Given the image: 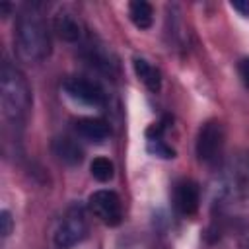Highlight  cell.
<instances>
[{
  "instance_id": "obj_1",
  "label": "cell",
  "mask_w": 249,
  "mask_h": 249,
  "mask_svg": "<svg viewBox=\"0 0 249 249\" xmlns=\"http://www.w3.org/2000/svg\"><path fill=\"white\" fill-rule=\"evenodd\" d=\"M14 47L18 56L25 62H39L51 53V39L47 31V23L39 12V8L25 6L18 19L14 31Z\"/></svg>"
},
{
  "instance_id": "obj_2",
  "label": "cell",
  "mask_w": 249,
  "mask_h": 249,
  "mask_svg": "<svg viewBox=\"0 0 249 249\" xmlns=\"http://www.w3.org/2000/svg\"><path fill=\"white\" fill-rule=\"evenodd\" d=\"M0 105L8 121H25L31 109V89L23 72L10 60L2 62L0 68Z\"/></svg>"
},
{
  "instance_id": "obj_3",
  "label": "cell",
  "mask_w": 249,
  "mask_h": 249,
  "mask_svg": "<svg viewBox=\"0 0 249 249\" xmlns=\"http://www.w3.org/2000/svg\"><path fill=\"white\" fill-rule=\"evenodd\" d=\"M86 233H88V220H86L84 208L72 206L66 210L62 220L58 222L53 239L58 249H70V247L78 245L86 237Z\"/></svg>"
},
{
  "instance_id": "obj_4",
  "label": "cell",
  "mask_w": 249,
  "mask_h": 249,
  "mask_svg": "<svg viewBox=\"0 0 249 249\" xmlns=\"http://www.w3.org/2000/svg\"><path fill=\"white\" fill-rule=\"evenodd\" d=\"M88 206L105 226H119L123 220V204L115 191L101 189L91 193L88 198Z\"/></svg>"
},
{
  "instance_id": "obj_5",
  "label": "cell",
  "mask_w": 249,
  "mask_h": 249,
  "mask_svg": "<svg viewBox=\"0 0 249 249\" xmlns=\"http://www.w3.org/2000/svg\"><path fill=\"white\" fill-rule=\"evenodd\" d=\"M224 126L218 121H208L200 126L196 136V156L204 163H212L224 148Z\"/></svg>"
},
{
  "instance_id": "obj_6",
  "label": "cell",
  "mask_w": 249,
  "mask_h": 249,
  "mask_svg": "<svg viewBox=\"0 0 249 249\" xmlns=\"http://www.w3.org/2000/svg\"><path fill=\"white\" fill-rule=\"evenodd\" d=\"M64 91L72 99H76L84 105H101L105 101L103 89L95 82H91L88 78H80V76L66 78L64 80Z\"/></svg>"
},
{
  "instance_id": "obj_7",
  "label": "cell",
  "mask_w": 249,
  "mask_h": 249,
  "mask_svg": "<svg viewBox=\"0 0 249 249\" xmlns=\"http://www.w3.org/2000/svg\"><path fill=\"white\" fill-rule=\"evenodd\" d=\"M173 200H175V208L181 216H195L198 210V202H200V191L198 185L191 179H183L175 185V193H173Z\"/></svg>"
},
{
  "instance_id": "obj_8",
  "label": "cell",
  "mask_w": 249,
  "mask_h": 249,
  "mask_svg": "<svg viewBox=\"0 0 249 249\" xmlns=\"http://www.w3.org/2000/svg\"><path fill=\"white\" fill-rule=\"evenodd\" d=\"M53 31L62 39V41H68V43H76L80 37H82V23L80 19L72 14V12H58L54 18H53Z\"/></svg>"
},
{
  "instance_id": "obj_9",
  "label": "cell",
  "mask_w": 249,
  "mask_h": 249,
  "mask_svg": "<svg viewBox=\"0 0 249 249\" xmlns=\"http://www.w3.org/2000/svg\"><path fill=\"white\" fill-rule=\"evenodd\" d=\"M76 132L89 142H103L109 136V124L103 119L84 117L76 121Z\"/></svg>"
},
{
  "instance_id": "obj_10",
  "label": "cell",
  "mask_w": 249,
  "mask_h": 249,
  "mask_svg": "<svg viewBox=\"0 0 249 249\" xmlns=\"http://www.w3.org/2000/svg\"><path fill=\"white\" fill-rule=\"evenodd\" d=\"M53 154L60 161L68 163V165H76V163H80L84 160L82 148L68 136H58V138L53 140Z\"/></svg>"
},
{
  "instance_id": "obj_11",
  "label": "cell",
  "mask_w": 249,
  "mask_h": 249,
  "mask_svg": "<svg viewBox=\"0 0 249 249\" xmlns=\"http://www.w3.org/2000/svg\"><path fill=\"white\" fill-rule=\"evenodd\" d=\"M132 66H134L136 76L142 80V84H144L148 89H152V91H158V89H160L161 78H160V72H158L156 66H152L148 60L138 58V56L132 60Z\"/></svg>"
},
{
  "instance_id": "obj_12",
  "label": "cell",
  "mask_w": 249,
  "mask_h": 249,
  "mask_svg": "<svg viewBox=\"0 0 249 249\" xmlns=\"http://www.w3.org/2000/svg\"><path fill=\"white\" fill-rule=\"evenodd\" d=\"M128 16H130V21L138 27V29H148L154 21V10L148 2L144 0H136V2H130L128 6Z\"/></svg>"
},
{
  "instance_id": "obj_13",
  "label": "cell",
  "mask_w": 249,
  "mask_h": 249,
  "mask_svg": "<svg viewBox=\"0 0 249 249\" xmlns=\"http://www.w3.org/2000/svg\"><path fill=\"white\" fill-rule=\"evenodd\" d=\"M89 171H91V177L97 179L99 183H107V181H111L113 175H115L113 161L107 160V158H95V160L89 163Z\"/></svg>"
},
{
  "instance_id": "obj_14",
  "label": "cell",
  "mask_w": 249,
  "mask_h": 249,
  "mask_svg": "<svg viewBox=\"0 0 249 249\" xmlns=\"http://www.w3.org/2000/svg\"><path fill=\"white\" fill-rule=\"evenodd\" d=\"M148 152L158 156V158H163V160H169V158H175V150L169 148L161 138H148Z\"/></svg>"
},
{
  "instance_id": "obj_15",
  "label": "cell",
  "mask_w": 249,
  "mask_h": 249,
  "mask_svg": "<svg viewBox=\"0 0 249 249\" xmlns=\"http://www.w3.org/2000/svg\"><path fill=\"white\" fill-rule=\"evenodd\" d=\"M0 222H2V237H8L12 233V228H14V220H12V214L8 210H2L0 212Z\"/></svg>"
},
{
  "instance_id": "obj_16",
  "label": "cell",
  "mask_w": 249,
  "mask_h": 249,
  "mask_svg": "<svg viewBox=\"0 0 249 249\" xmlns=\"http://www.w3.org/2000/svg\"><path fill=\"white\" fill-rule=\"evenodd\" d=\"M237 70H239V76H241L243 84L249 88V58H241V60H239V66H237Z\"/></svg>"
},
{
  "instance_id": "obj_17",
  "label": "cell",
  "mask_w": 249,
  "mask_h": 249,
  "mask_svg": "<svg viewBox=\"0 0 249 249\" xmlns=\"http://www.w3.org/2000/svg\"><path fill=\"white\" fill-rule=\"evenodd\" d=\"M231 8L237 10L241 16L249 18V0H241V2H231Z\"/></svg>"
}]
</instances>
